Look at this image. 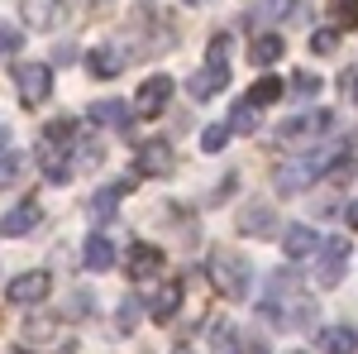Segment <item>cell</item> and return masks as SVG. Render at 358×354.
<instances>
[{"label": "cell", "instance_id": "cell-1", "mask_svg": "<svg viewBox=\"0 0 358 354\" xmlns=\"http://www.w3.org/2000/svg\"><path fill=\"white\" fill-rule=\"evenodd\" d=\"M258 311H263V321L277 326V330L315 326V301L301 297V287H296L292 273H273V278H268V292L258 297Z\"/></svg>", "mask_w": 358, "mask_h": 354}, {"label": "cell", "instance_id": "cell-2", "mask_svg": "<svg viewBox=\"0 0 358 354\" xmlns=\"http://www.w3.org/2000/svg\"><path fill=\"white\" fill-rule=\"evenodd\" d=\"M334 154L339 149H325V154H306V158H296V163H282L273 172V187H277V196H296V191H306L320 172H330L334 168Z\"/></svg>", "mask_w": 358, "mask_h": 354}, {"label": "cell", "instance_id": "cell-3", "mask_svg": "<svg viewBox=\"0 0 358 354\" xmlns=\"http://www.w3.org/2000/svg\"><path fill=\"white\" fill-rule=\"evenodd\" d=\"M210 282H215L229 301H248L253 268H248L244 254H234V249H215V259H210Z\"/></svg>", "mask_w": 358, "mask_h": 354}, {"label": "cell", "instance_id": "cell-4", "mask_svg": "<svg viewBox=\"0 0 358 354\" xmlns=\"http://www.w3.org/2000/svg\"><path fill=\"white\" fill-rule=\"evenodd\" d=\"M344 273H349V240L339 235V240H325V245H320L315 282H320V287H339V282H344Z\"/></svg>", "mask_w": 358, "mask_h": 354}, {"label": "cell", "instance_id": "cell-5", "mask_svg": "<svg viewBox=\"0 0 358 354\" xmlns=\"http://www.w3.org/2000/svg\"><path fill=\"white\" fill-rule=\"evenodd\" d=\"M172 168H177V149H172L167 139H148V144H138L134 172H143V177H167Z\"/></svg>", "mask_w": 358, "mask_h": 354}, {"label": "cell", "instance_id": "cell-6", "mask_svg": "<svg viewBox=\"0 0 358 354\" xmlns=\"http://www.w3.org/2000/svg\"><path fill=\"white\" fill-rule=\"evenodd\" d=\"M172 91H177V82L172 77H148V82L138 86V96H134V115H143V120H153V115H163L167 101H172Z\"/></svg>", "mask_w": 358, "mask_h": 354}, {"label": "cell", "instance_id": "cell-7", "mask_svg": "<svg viewBox=\"0 0 358 354\" xmlns=\"http://www.w3.org/2000/svg\"><path fill=\"white\" fill-rule=\"evenodd\" d=\"M15 91H20L24 106H38V101H48V91H53V72H48L43 62H29V67L15 72Z\"/></svg>", "mask_w": 358, "mask_h": 354}, {"label": "cell", "instance_id": "cell-8", "mask_svg": "<svg viewBox=\"0 0 358 354\" xmlns=\"http://www.w3.org/2000/svg\"><path fill=\"white\" fill-rule=\"evenodd\" d=\"M330 125H334V110H301V115H287L277 135L292 144V139H306V135H325Z\"/></svg>", "mask_w": 358, "mask_h": 354}, {"label": "cell", "instance_id": "cell-9", "mask_svg": "<svg viewBox=\"0 0 358 354\" xmlns=\"http://www.w3.org/2000/svg\"><path fill=\"white\" fill-rule=\"evenodd\" d=\"M239 235H248V240H273L277 235V211L273 206H244L239 211Z\"/></svg>", "mask_w": 358, "mask_h": 354}, {"label": "cell", "instance_id": "cell-10", "mask_svg": "<svg viewBox=\"0 0 358 354\" xmlns=\"http://www.w3.org/2000/svg\"><path fill=\"white\" fill-rule=\"evenodd\" d=\"M48 292H53V278L48 273H20L10 282V301H20V306H34V301H43Z\"/></svg>", "mask_w": 358, "mask_h": 354}, {"label": "cell", "instance_id": "cell-11", "mask_svg": "<svg viewBox=\"0 0 358 354\" xmlns=\"http://www.w3.org/2000/svg\"><path fill=\"white\" fill-rule=\"evenodd\" d=\"M82 264L91 273H110L115 268V245L96 230V235H86V245H82Z\"/></svg>", "mask_w": 358, "mask_h": 354}, {"label": "cell", "instance_id": "cell-12", "mask_svg": "<svg viewBox=\"0 0 358 354\" xmlns=\"http://www.w3.org/2000/svg\"><path fill=\"white\" fill-rule=\"evenodd\" d=\"M282 249H287V259H292V264H306V259L320 249V240H315V230H310V225H292V230L282 235Z\"/></svg>", "mask_w": 358, "mask_h": 354}, {"label": "cell", "instance_id": "cell-13", "mask_svg": "<svg viewBox=\"0 0 358 354\" xmlns=\"http://www.w3.org/2000/svg\"><path fill=\"white\" fill-rule=\"evenodd\" d=\"M38 220H43V211H38L34 201H24V206H15L10 216H0V235H5V240H20V235H29Z\"/></svg>", "mask_w": 358, "mask_h": 354}, {"label": "cell", "instance_id": "cell-14", "mask_svg": "<svg viewBox=\"0 0 358 354\" xmlns=\"http://www.w3.org/2000/svg\"><path fill=\"white\" fill-rule=\"evenodd\" d=\"M158 268H163V249L138 240V245L129 249V264H124V273H129V278H153Z\"/></svg>", "mask_w": 358, "mask_h": 354}, {"label": "cell", "instance_id": "cell-15", "mask_svg": "<svg viewBox=\"0 0 358 354\" xmlns=\"http://www.w3.org/2000/svg\"><path fill=\"white\" fill-rule=\"evenodd\" d=\"M38 168H43V177H48V182H57V187L72 177V158H67L57 144H43V149H38Z\"/></svg>", "mask_w": 358, "mask_h": 354}, {"label": "cell", "instance_id": "cell-16", "mask_svg": "<svg viewBox=\"0 0 358 354\" xmlns=\"http://www.w3.org/2000/svg\"><path fill=\"white\" fill-rule=\"evenodd\" d=\"M134 120V110L124 106V101H101V106H91V125H101V130H124Z\"/></svg>", "mask_w": 358, "mask_h": 354}, {"label": "cell", "instance_id": "cell-17", "mask_svg": "<svg viewBox=\"0 0 358 354\" xmlns=\"http://www.w3.org/2000/svg\"><path fill=\"white\" fill-rule=\"evenodd\" d=\"M224 86H229V72H224V67H201L192 82H187V91H192L196 101H206V96H215Z\"/></svg>", "mask_w": 358, "mask_h": 354}, {"label": "cell", "instance_id": "cell-18", "mask_svg": "<svg viewBox=\"0 0 358 354\" xmlns=\"http://www.w3.org/2000/svg\"><path fill=\"white\" fill-rule=\"evenodd\" d=\"M129 191V182H110L106 191H96L91 201H86V211H91V220H110L115 216V206H120V196Z\"/></svg>", "mask_w": 358, "mask_h": 354}, {"label": "cell", "instance_id": "cell-19", "mask_svg": "<svg viewBox=\"0 0 358 354\" xmlns=\"http://www.w3.org/2000/svg\"><path fill=\"white\" fill-rule=\"evenodd\" d=\"M358 350V335L349 326H330L320 330V354H354Z\"/></svg>", "mask_w": 358, "mask_h": 354}, {"label": "cell", "instance_id": "cell-20", "mask_svg": "<svg viewBox=\"0 0 358 354\" xmlns=\"http://www.w3.org/2000/svg\"><path fill=\"white\" fill-rule=\"evenodd\" d=\"M282 53H287L282 34H258V39H253V48H248V57H253V67H268V62H277Z\"/></svg>", "mask_w": 358, "mask_h": 354}, {"label": "cell", "instance_id": "cell-21", "mask_svg": "<svg viewBox=\"0 0 358 354\" xmlns=\"http://www.w3.org/2000/svg\"><path fill=\"white\" fill-rule=\"evenodd\" d=\"M177 301H182V282H167V287H158V297H153V306H148V316L163 326V321H172Z\"/></svg>", "mask_w": 358, "mask_h": 354}, {"label": "cell", "instance_id": "cell-22", "mask_svg": "<svg viewBox=\"0 0 358 354\" xmlns=\"http://www.w3.org/2000/svg\"><path fill=\"white\" fill-rule=\"evenodd\" d=\"M86 72L91 77H120V53L115 48H91L86 53Z\"/></svg>", "mask_w": 358, "mask_h": 354}, {"label": "cell", "instance_id": "cell-23", "mask_svg": "<svg viewBox=\"0 0 358 354\" xmlns=\"http://www.w3.org/2000/svg\"><path fill=\"white\" fill-rule=\"evenodd\" d=\"M24 340L29 345H53L57 340V321L53 316H29L24 321Z\"/></svg>", "mask_w": 358, "mask_h": 354}, {"label": "cell", "instance_id": "cell-24", "mask_svg": "<svg viewBox=\"0 0 358 354\" xmlns=\"http://www.w3.org/2000/svg\"><path fill=\"white\" fill-rule=\"evenodd\" d=\"M29 172V158L24 154H5L0 158V191H10V187H20V177Z\"/></svg>", "mask_w": 358, "mask_h": 354}, {"label": "cell", "instance_id": "cell-25", "mask_svg": "<svg viewBox=\"0 0 358 354\" xmlns=\"http://www.w3.org/2000/svg\"><path fill=\"white\" fill-rule=\"evenodd\" d=\"M229 135H258V106L239 101L234 115H229Z\"/></svg>", "mask_w": 358, "mask_h": 354}, {"label": "cell", "instance_id": "cell-26", "mask_svg": "<svg viewBox=\"0 0 358 354\" xmlns=\"http://www.w3.org/2000/svg\"><path fill=\"white\" fill-rule=\"evenodd\" d=\"M67 10L62 5H24V25H34V29H48V25H57Z\"/></svg>", "mask_w": 358, "mask_h": 354}, {"label": "cell", "instance_id": "cell-27", "mask_svg": "<svg viewBox=\"0 0 358 354\" xmlns=\"http://www.w3.org/2000/svg\"><path fill=\"white\" fill-rule=\"evenodd\" d=\"M277 96H282V82H277V77H258L244 101H248V106H273Z\"/></svg>", "mask_w": 358, "mask_h": 354}, {"label": "cell", "instance_id": "cell-28", "mask_svg": "<svg viewBox=\"0 0 358 354\" xmlns=\"http://www.w3.org/2000/svg\"><path fill=\"white\" fill-rule=\"evenodd\" d=\"M248 350H253V345H244L234 326H220V330H215V354H248Z\"/></svg>", "mask_w": 358, "mask_h": 354}, {"label": "cell", "instance_id": "cell-29", "mask_svg": "<svg viewBox=\"0 0 358 354\" xmlns=\"http://www.w3.org/2000/svg\"><path fill=\"white\" fill-rule=\"evenodd\" d=\"M206 67H224L229 72V34H215L210 48H206Z\"/></svg>", "mask_w": 358, "mask_h": 354}, {"label": "cell", "instance_id": "cell-30", "mask_svg": "<svg viewBox=\"0 0 358 354\" xmlns=\"http://www.w3.org/2000/svg\"><path fill=\"white\" fill-rule=\"evenodd\" d=\"M224 144H229V125H206V130H201V149H206V154H220Z\"/></svg>", "mask_w": 358, "mask_h": 354}, {"label": "cell", "instance_id": "cell-31", "mask_svg": "<svg viewBox=\"0 0 358 354\" xmlns=\"http://www.w3.org/2000/svg\"><path fill=\"white\" fill-rule=\"evenodd\" d=\"M292 96H296V101H310V96H320V77H315V72H301V77L292 82Z\"/></svg>", "mask_w": 358, "mask_h": 354}, {"label": "cell", "instance_id": "cell-32", "mask_svg": "<svg viewBox=\"0 0 358 354\" xmlns=\"http://www.w3.org/2000/svg\"><path fill=\"white\" fill-rule=\"evenodd\" d=\"M310 48L320 57H330L334 48H339V29H315V39H310Z\"/></svg>", "mask_w": 358, "mask_h": 354}, {"label": "cell", "instance_id": "cell-33", "mask_svg": "<svg viewBox=\"0 0 358 354\" xmlns=\"http://www.w3.org/2000/svg\"><path fill=\"white\" fill-rule=\"evenodd\" d=\"M334 29H358V0L334 5Z\"/></svg>", "mask_w": 358, "mask_h": 354}, {"label": "cell", "instance_id": "cell-34", "mask_svg": "<svg viewBox=\"0 0 358 354\" xmlns=\"http://www.w3.org/2000/svg\"><path fill=\"white\" fill-rule=\"evenodd\" d=\"M72 130H77L72 120H53V125L43 130V144H62V139H72Z\"/></svg>", "mask_w": 358, "mask_h": 354}, {"label": "cell", "instance_id": "cell-35", "mask_svg": "<svg viewBox=\"0 0 358 354\" xmlns=\"http://www.w3.org/2000/svg\"><path fill=\"white\" fill-rule=\"evenodd\" d=\"M325 177H330V187H344V182L354 177V158H339V163H334Z\"/></svg>", "mask_w": 358, "mask_h": 354}, {"label": "cell", "instance_id": "cell-36", "mask_svg": "<svg viewBox=\"0 0 358 354\" xmlns=\"http://www.w3.org/2000/svg\"><path fill=\"white\" fill-rule=\"evenodd\" d=\"M20 43H24V34H20V29H0V57H10Z\"/></svg>", "mask_w": 358, "mask_h": 354}, {"label": "cell", "instance_id": "cell-37", "mask_svg": "<svg viewBox=\"0 0 358 354\" xmlns=\"http://www.w3.org/2000/svg\"><path fill=\"white\" fill-rule=\"evenodd\" d=\"M234 187H239V177H224L220 187L210 191V201H215V206H220V201H229V196H234Z\"/></svg>", "mask_w": 358, "mask_h": 354}, {"label": "cell", "instance_id": "cell-38", "mask_svg": "<svg viewBox=\"0 0 358 354\" xmlns=\"http://www.w3.org/2000/svg\"><path fill=\"white\" fill-rule=\"evenodd\" d=\"M344 220H349V225H354V230H358V201H354V206H349V211H344Z\"/></svg>", "mask_w": 358, "mask_h": 354}, {"label": "cell", "instance_id": "cell-39", "mask_svg": "<svg viewBox=\"0 0 358 354\" xmlns=\"http://www.w3.org/2000/svg\"><path fill=\"white\" fill-rule=\"evenodd\" d=\"M349 149H358V130H354V135H349Z\"/></svg>", "mask_w": 358, "mask_h": 354}, {"label": "cell", "instance_id": "cell-40", "mask_svg": "<svg viewBox=\"0 0 358 354\" xmlns=\"http://www.w3.org/2000/svg\"><path fill=\"white\" fill-rule=\"evenodd\" d=\"M354 101H358V72H354Z\"/></svg>", "mask_w": 358, "mask_h": 354}, {"label": "cell", "instance_id": "cell-41", "mask_svg": "<svg viewBox=\"0 0 358 354\" xmlns=\"http://www.w3.org/2000/svg\"><path fill=\"white\" fill-rule=\"evenodd\" d=\"M172 354H192V350H187V345H182V350H172Z\"/></svg>", "mask_w": 358, "mask_h": 354}, {"label": "cell", "instance_id": "cell-42", "mask_svg": "<svg viewBox=\"0 0 358 354\" xmlns=\"http://www.w3.org/2000/svg\"><path fill=\"white\" fill-rule=\"evenodd\" d=\"M15 354H29V350H15Z\"/></svg>", "mask_w": 358, "mask_h": 354}, {"label": "cell", "instance_id": "cell-43", "mask_svg": "<svg viewBox=\"0 0 358 354\" xmlns=\"http://www.w3.org/2000/svg\"><path fill=\"white\" fill-rule=\"evenodd\" d=\"M296 354H301V350H296Z\"/></svg>", "mask_w": 358, "mask_h": 354}]
</instances>
